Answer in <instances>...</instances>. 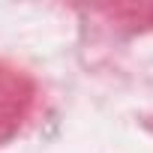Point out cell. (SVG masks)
Segmentation results:
<instances>
[]
</instances>
